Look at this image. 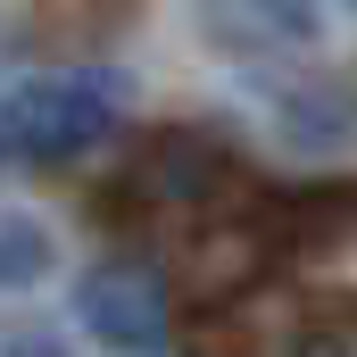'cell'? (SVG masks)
I'll list each match as a JSON object with an SVG mask.
<instances>
[{
	"label": "cell",
	"mask_w": 357,
	"mask_h": 357,
	"mask_svg": "<svg viewBox=\"0 0 357 357\" xmlns=\"http://www.w3.org/2000/svg\"><path fill=\"white\" fill-rule=\"evenodd\" d=\"M42 266H50V233H42V225H25V216H0V291L33 282Z\"/></svg>",
	"instance_id": "obj_4"
},
{
	"label": "cell",
	"mask_w": 357,
	"mask_h": 357,
	"mask_svg": "<svg viewBox=\"0 0 357 357\" xmlns=\"http://www.w3.org/2000/svg\"><path fill=\"white\" fill-rule=\"evenodd\" d=\"M75 316H84V333L100 341V349L116 357H150L167 349V282H158V266H142V258H108V266H91L84 282H75Z\"/></svg>",
	"instance_id": "obj_2"
},
{
	"label": "cell",
	"mask_w": 357,
	"mask_h": 357,
	"mask_svg": "<svg viewBox=\"0 0 357 357\" xmlns=\"http://www.w3.org/2000/svg\"><path fill=\"white\" fill-rule=\"evenodd\" d=\"M125 116V84L100 67H67V75H25L0 100V150L25 167H67L100 150Z\"/></svg>",
	"instance_id": "obj_1"
},
{
	"label": "cell",
	"mask_w": 357,
	"mask_h": 357,
	"mask_svg": "<svg viewBox=\"0 0 357 357\" xmlns=\"http://www.w3.org/2000/svg\"><path fill=\"white\" fill-rule=\"evenodd\" d=\"M324 357H341V349H324Z\"/></svg>",
	"instance_id": "obj_5"
},
{
	"label": "cell",
	"mask_w": 357,
	"mask_h": 357,
	"mask_svg": "<svg viewBox=\"0 0 357 357\" xmlns=\"http://www.w3.org/2000/svg\"><path fill=\"white\" fill-rule=\"evenodd\" d=\"M349 8H357V0H349Z\"/></svg>",
	"instance_id": "obj_6"
},
{
	"label": "cell",
	"mask_w": 357,
	"mask_h": 357,
	"mask_svg": "<svg viewBox=\"0 0 357 357\" xmlns=\"http://www.w3.org/2000/svg\"><path fill=\"white\" fill-rule=\"evenodd\" d=\"M199 33L233 59H274L316 42V0H199Z\"/></svg>",
	"instance_id": "obj_3"
}]
</instances>
